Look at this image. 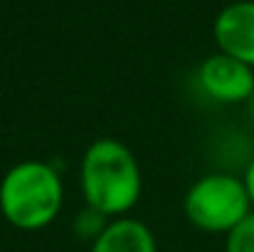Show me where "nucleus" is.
Segmentation results:
<instances>
[{
	"label": "nucleus",
	"mask_w": 254,
	"mask_h": 252,
	"mask_svg": "<svg viewBox=\"0 0 254 252\" xmlns=\"http://www.w3.org/2000/svg\"><path fill=\"white\" fill-rule=\"evenodd\" d=\"M79 185L86 205L106 218H124L143 190L141 166L119 139H96L82 156Z\"/></svg>",
	"instance_id": "f257e3e1"
},
{
	"label": "nucleus",
	"mask_w": 254,
	"mask_h": 252,
	"mask_svg": "<svg viewBox=\"0 0 254 252\" xmlns=\"http://www.w3.org/2000/svg\"><path fill=\"white\" fill-rule=\"evenodd\" d=\"M64 205V185L45 161H20L0 180V213L17 230H42L57 220Z\"/></svg>",
	"instance_id": "f03ea898"
},
{
	"label": "nucleus",
	"mask_w": 254,
	"mask_h": 252,
	"mask_svg": "<svg viewBox=\"0 0 254 252\" xmlns=\"http://www.w3.org/2000/svg\"><path fill=\"white\" fill-rule=\"evenodd\" d=\"M183 210L197 230L227 235L242 218L252 213V200L242 175L207 173L188 188Z\"/></svg>",
	"instance_id": "7ed1b4c3"
},
{
	"label": "nucleus",
	"mask_w": 254,
	"mask_h": 252,
	"mask_svg": "<svg viewBox=\"0 0 254 252\" xmlns=\"http://www.w3.org/2000/svg\"><path fill=\"white\" fill-rule=\"evenodd\" d=\"M200 89L220 104H247L254 94V67L225 55H210L197 70Z\"/></svg>",
	"instance_id": "20e7f679"
},
{
	"label": "nucleus",
	"mask_w": 254,
	"mask_h": 252,
	"mask_svg": "<svg viewBox=\"0 0 254 252\" xmlns=\"http://www.w3.org/2000/svg\"><path fill=\"white\" fill-rule=\"evenodd\" d=\"M212 32L220 52L254 67V0H237L222 7Z\"/></svg>",
	"instance_id": "39448f33"
},
{
	"label": "nucleus",
	"mask_w": 254,
	"mask_h": 252,
	"mask_svg": "<svg viewBox=\"0 0 254 252\" xmlns=\"http://www.w3.org/2000/svg\"><path fill=\"white\" fill-rule=\"evenodd\" d=\"M91 252H158L151 228L136 218H114L91 243Z\"/></svg>",
	"instance_id": "423d86ee"
},
{
	"label": "nucleus",
	"mask_w": 254,
	"mask_h": 252,
	"mask_svg": "<svg viewBox=\"0 0 254 252\" xmlns=\"http://www.w3.org/2000/svg\"><path fill=\"white\" fill-rule=\"evenodd\" d=\"M225 252H254V210L225 235Z\"/></svg>",
	"instance_id": "0eeeda50"
},
{
	"label": "nucleus",
	"mask_w": 254,
	"mask_h": 252,
	"mask_svg": "<svg viewBox=\"0 0 254 252\" xmlns=\"http://www.w3.org/2000/svg\"><path fill=\"white\" fill-rule=\"evenodd\" d=\"M106 215H101L99 210H94V208H89L86 205V210L82 213H77V218H74V223H72V230H74V235L79 238V240H96L99 235H101V230L106 228Z\"/></svg>",
	"instance_id": "6e6552de"
},
{
	"label": "nucleus",
	"mask_w": 254,
	"mask_h": 252,
	"mask_svg": "<svg viewBox=\"0 0 254 252\" xmlns=\"http://www.w3.org/2000/svg\"><path fill=\"white\" fill-rule=\"evenodd\" d=\"M242 180H245V185H247V193H250L252 210H254V156H252V161L247 164V168H245V175H242Z\"/></svg>",
	"instance_id": "1a4fd4ad"
},
{
	"label": "nucleus",
	"mask_w": 254,
	"mask_h": 252,
	"mask_svg": "<svg viewBox=\"0 0 254 252\" xmlns=\"http://www.w3.org/2000/svg\"><path fill=\"white\" fill-rule=\"evenodd\" d=\"M247 111H250V119H252V124H254V94L250 96V101H247Z\"/></svg>",
	"instance_id": "9d476101"
}]
</instances>
